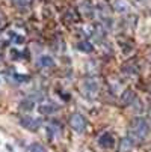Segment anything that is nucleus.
Returning <instances> with one entry per match:
<instances>
[{"label": "nucleus", "instance_id": "obj_21", "mask_svg": "<svg viewBox=\"0 0 151 152\" xmlns=\"http://www.w3.org/2000/svg\"><path fill=\"white\" fill-rule=\"evenodd\" d=\"M11 57H12L14 60H17V59H21V57H23V54H21V51L12 50V51H11Z\"/></svg>", "mask_w": 151, "mask_h": 152}, {"label": "nucleus", "instance_id": "obj_14", "mask_svg": "<svg viewBox=\"0 0 151 152\" xmlns=\"http://www.w3.org/2000/svg\"><path fill=\"white\" fill-rule=\"evenodd\" d=\"M122 71H124V74L127 77H133V78L139 74V68L136 66V65H133V63H125L122 66Z\"/></svg>", "mask_w": 151, "mask_h": 152}, {"label": "nucleus", "instance_id": "obj_20", "mask_svg": "<svg viewBox=\"0 0 151 152\" xmlns=\"http://www.w3.org/2000/svg\"><path fill=\"white\" fill-rule=\"evenodd\" d=\"M14 80L18 83H24V81H29V77L23 75V74H14Z\"/></svg>", "mask_w": 151, "mask_h": 152}, {"label": "nucleus", "instance_id": "obj_22", "mask_svg": "<svg viewBox=\"0 0 151 152\" xmlns=\"http://www.w3.org/2000/svg\"><path fill=\"white\" fill-rule=\"evenodd\" d=\"M6 149H8V152H14V148L11 145H6Z\"/></svg>", "mask_w": 151, "mask_h": 152}, {"label": "nucleus", "instance_id": "obj_11", "mask_svg": "<svg viewBox=\"0 0 151 152\" xmlns=\"http://www.w3.org/2000/svg\"><path fill=\"white\" fill-rule=\"evenodd\" d=\"M112 8L119 14H125V12H128V9H130V3H128L127 0H113Z\"/></svg>", "mask_w": 151, "mask_h": 152}, {"label": "nucleus", "instance_id": "obj_8", "mask_svg": "<svg viewBox=\"0 0 151 152\" xmlns=\"http://www.w3.org/2000/svg\"><path fill=\"white\" fill-rule=\"evenodd\" d=\"M79 9L85 17H88V18H92L95 15V8L92 6V3L89 2V0H85V2L79 6Z\"/></svg>", "mask_w": 151, "mask_h": 152}, {"label": "nucleus", "instance_id": "obj_23", "mask_svg": "<svg viewBox=\"0 0 151 152\" xmlns=\"http://www.w3.org/2000/svg\"><path fill=\"white\" fill-rule=\"evenodd\" d=\"M3 18H5V14H3L2 11H0V23H2V21H3Z\"/></svg>", "mask_w": 151, "mask_h": 152}, {"label": "nucleus", "instance_id": "obj_1", "mask_svg": "<svg viewBox=\"0 0 151 152\" xmlns=\"http://www.w3.org/2000/svg\"><path fill=\"white\" fill-rule=\"evenodd\" d=\"M148 134H150V124H148V121L141 118V116H136L130 122L127 136L130 137L135 143H142L148 137Z\"/></svg>", "mask_w": 151, "mask_h": 152}, {"label": "nucleus", "instance_id": "obj_4", "mask_svg": "<svg viewBox=\"0 0 151 152\" xmlns=\"http://www.w3.org/2000/svg\"><path fill=\"white\" fill-rule=\"evenodd\" d=\"M97 143H98V146L103 148V149H112V148L115 146V137H113L110 133L104 131V133H101V134L97 137Z\"/></svg>", "mask_w": 151, "mask_h": 152}, {"label": "nucleus", "instance_id": "obj_16", "mask_svg": "<svg viewBox=\"0 0 151 152\" xmlns=\"http://www.w3.org/2000/svg\"><path fill=\"white\" fill-rule=\"evenodd\" d=\"M29 151H30V152H47L46 146L42 145V143H38V142H33V143H30V146H29Z\"/></svg>", "mask_w": 151, "mask_h": 152}, {"label": "nucleus", "instance_id": "obj_13", "mask_svg": "<svg viewBox=\"0 0 151 152\" xmlns=\"http://www.w3.org/2000/svg\"><path fill=\"white\" fill-rule=\"evenodd\" d=\"M36 65H38L39 68H52L53 65H55V60H53V57L44 54V56H41V57L38 59Z\"/></svg>", "mask_w": 151, "mask_h": 152}, {"label": "nucleus", "instance_id": "obj_2", "mask_svg": "<svg viewBox=\"0 0 151 152\" xmlns=\"http://www.w3.org/2000/svg\"><path fill=\"white\" fill-rule=\"evenodd\" d=\"M68 125L74 129L76 133L82 134L85 129H86L88 122H86V119H85V116L82 113H71L70 118H68Z\"/></svg>", "mask_w": 151, "mask_h": 152}, {"label": "nucleus", "instance_id": "obj_25", "mask_svg": "<svg viewBox=\"0 0 151 152\" xmlns=\"http://www.w3.org/2000/svg\"><path fill=\"white\" fill-rule=\"evenodd\" d=\"M148 118L151 119V105H150V108H148Z\"/></svg>", "mask_w": 151, "mask_h": 152}, {"label": "nucleus", "instance_id": "obj_15", "mask_svg": "<svg viewBox=\"0 0 151 152\" xmlns=\"http://www.w3.org/2000/svg\"><path fill=\"white\" fill-rule=\"evenodd\" d=\"M20 110H23V112H30L32 110V108L35 107V101L30 98V99H23V101H21L20 102Z\"/></svg>", "mask_w": 151, "mask_h": 152}, {"label": "nucleus", "instance_id": "obj_17", "mask_svg": "<svg viewBox=\"0 0 151 152\" xmlns=\"http://www.w3.org/2000/svg\"><path fill=\"white\" fill-rule=\"evenodd\" d=\"M12 3L17 6V8H26L32 3V0H12Z\"/></svg>", "mask_w": 151, "mask_h": 152}, {"label": "nucleus", "instance_id": "obj_3", "mask_svg": "<svg viewBox=\"0 0 151 152\" xmlns=\"http://www.w3.org/2000/svg\"><path fill=\"white\" fill-rule=\"evenodd\" d=\"M18 122H20V125L23 126L24 129H27V131H32V133L38 131L39 126H41V121H39V119H33L32 116H21V118L18 119Z\"/></svg>", "mask_w": 151, "mask_h": 152}, {"label": "nucleus", "instance_id": "obj_12", "mask_svg": "<svg viewBox=\"0 0 151 152\" xmlns=\"http://www.w3.org/2000/svg\"><path fill=\"white\" fill-rule=\"evenodd\" d=\"M77 48H79L82 53H86V54H91V53L94 51V45H92V42H91V41H88V39L79 41Z\"/></svg>", "mask_w": 151, "mask_h": 152}, {"label": "nucleus", "instance_id": "obj_18", "mask_svg": "<svg viewBox=\"0 0 151 152\" xmlns=\"http://www.w3.org/2000/svg\"><path fill=\"white\" fill-rule=\"evenodd\" d=\"M9 35H11V38L14 39V41H12L14 44H23V42H24V36H21V35H15L14 32H11Z\"/></svg>", "mask_w": 151, "mask_h": 152}, {"label": "nucleus", "instance_id": "obj_10", "mask_svg": "<svg viewBox=\"0 0 151 152\" xmlns=\"http://www.w3.org/2000/svg\"><path fill=\"white\" fill-rule=\"evenodd\" d=\"M59 108H60V105H57L55 102H46V104L39 105V113L41 115H53Z\"/></svg>", "mask_w": 151, "mask_h": 152}, {"label": "nucleus", "instance_id": "obj_5", "mask_svg": "<svg viewBox=\"0 0 151 152\" xmlns=\"http://www.w3.org/2000/svg\"><path fill=\"white\" fill-rule=\"evenodd\" d=\"M46 131H47L49 139H55V137H57V136L60 134V131H62V125H60L57 121H52V122L46 126Z\"/></svg>", "mask_w": 151, "mask_h": 152}, {"label": "nucleus", "instance_id": "obj_24", "mask_svg": "<svg viewBox=\"0 0 151 152\" xmlns=\"http://www.w3.org/2000/svg\"><path fill=\"white\" fill-rule=\"evenodd\" d=\"M136 2H138V3H148L150 0H136Z\"/></svg>", "mask_w": 151, "mask_h": 152}, {"label": "nucleus", "instance_id": "obj_6", "mask_svg": "<svg viewBox=\"0 0 151 152\" xmlns=\"http://www.w3.org/2000/svg\"><path fill=\"white\" fill-rule=\"evenodd\" d=\"M83 89L85 92H88L89 95H94L98 92V83L94 77H88L85 81H83Z\"/></svg>", "mask_w": 151, "mask_h": 152}, {"label": "nucleus", "instance_id": "obj_9", "mask_svg": "<svg viewBox=\"0 0 151 152\" xmlns=\"http://www.w3.org/2000/svg\"><path fill=\"white\" fill-rule=\"evenodd\" d=\"M136 98H138V96H136V92L132 91V89H125V91L121 94V102H122L124 105H132Z\"/></svg>", "mask_w": 151, "mask_h": 152}, {"label": "nucleus", "instance_id": "obj_19", "mask_svg": "<svg viewBox=\"0 0 151 152\" xmlns=\"http://www.w3.org/2000/svg\"><path fill=\"white\" fill-rule=\"evenodd\" d=\"M132 107L135 108V112H136V113H141V112H142V102H141V99H138V98H136V99L133 101Z\"/></svg>", "mask_w": 151, "mask_h": 152}, {"label": "nucleus", "instance_id": "obj_7", "mask_svg": "<svg viewBox=\"0 0 151 152\" xmlns=\"http://www.w3.org/2000/svg\"><path fill=\"white\" fill-rule=\"evenodd\" d=\"M133 146H135V142H133L130 137H128V136H125V137H122V139L119 140L118 152H132Z\"/></svg>", "mask_w": 151, "mask_h": 152}, {"label": "nucleus", "instance_id": "obj_26", "mask_svg": "<svg viewBox=\"0 0 151 152\" xmlns=\"http://www.w3.org/2000/svg\"><path fill=\"white\" fill-rule=\"evenodd\" d=\"M0 60H2V56H0Z\"/></svg>", "mask_w": 151, "mask_h": 152}]
</instances>
